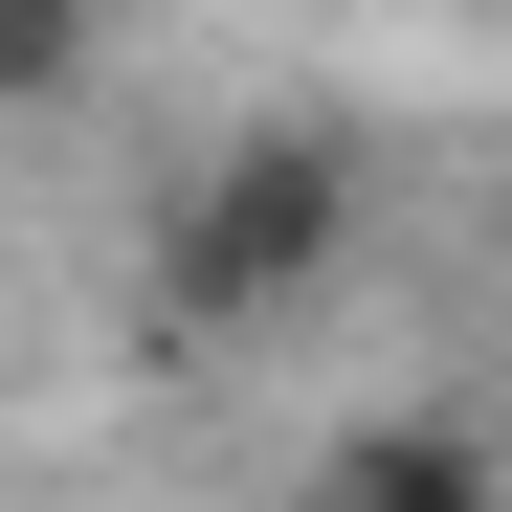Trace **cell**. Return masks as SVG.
<instances>
[{"label": "cell", "mask_w": 512, "mask_h": 512, "mask_svg": "<svg viewBox=\"0 0 512 512\" xmlns=\"http://www.w3.org/2000/svg\"><path fill=\"white\" fill-rule=\"evenodd\" d=\"M290 512H512V490H490V446H468V423H334Z\"/></svg>", "instance_id": "7a4b0ae2"}, {"label": "cell", "mask_w": 512, "mask_h": 512, "mask_svg": "<svg viewBox=\"0 0 512 512\" xmlns=\"http://www.w3.org/2000/svg\"><path fill=\"white\" fill-rule=\"evenodd\" d=\"M90 90V0H0V112H67Z\"/></svg>", "instance_id": "3957f363"}, {"label": "cell", "mask_w": 512, "mask_h": 512, "mask_svg": "<svg viewBox=\"0 0 512 512\" xmlns=\"http://www.w3.org/2000/svg\"><path fill=\"white\" fill-rule=\"evenodd\" d=\"M334 245H357V156L290 112V134H245V156L179 179V223H156V312H179V334H268L290 290H334Z\"/></svg>", "instance_id": "6da1fadb"}]
</instances>
